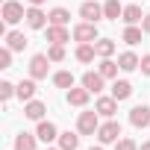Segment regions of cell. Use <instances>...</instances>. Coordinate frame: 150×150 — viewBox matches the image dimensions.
I'll return each instance as SVG.
<instances>
[{"instance_id":"cell-1","label":"cell","mask_w":150,"mask_h":150,"mask_svg":"<svg viewBox=\"0 0 150 150\" xmlns=\"http://www.w3.org/2000/svg\"><path fill=\"white\" fill-rule=\"evenodd\" d=\"M97 129H100L97 109H94V112H80V118H77V132H80V135H97Z\"/></svg>"},{"instance_id":"cell-2","label":"cell","mask_w":150,"mask_h":150,"mask_svg":"<svg viewBox=\"0 0 150 150\" xmlns=\"http://www.w3.org/2000/svg\"><path fill=\"white\" fill-rule=\"evenodd\" d=\"M118 138H121V124L115 118H109L106 124H100V129H97V141L100 144H115Z\"/></svg>"},{"instance_id":"cell-3","label":"cell","mask_w":150,"mask_h":150,"mask_svg":"<svg viewBox=\"0 0 150 150\" xmlns=\"http://www.w3.org/2000/svg\"><path fill=\"white\" fill-rule=\"evenodd\" d=\"M74 41H80V44H94V41H97V24H88V21L77 24V27H74Z\"/></svg>"},{"instance_id":"cell-4","label":"cell","mask_w":150,"mask_h":150,"mask_svg":"<svg viewBox=\"0 0 150 150\" xmlns=\"http://www.w3.org/2000/svg\"><path fill=\"white\" fill-rule=\"evenodd\" d=\"M24 21H27V27H30V30H47V27H50V15H44V12H41V6H30Z\"/></svg>"},{"instance_id":"cell-5","label":"cell","mask_w":150,"mask_h":150,"mask_svg":"<svg viewBox=\"0 0 150 150\" xmlns=\"http://www.w3.org/2000/svg\"><path fill=\"white\" fill-rule=\"evenodd\" d=\"M47 68H50V56L47 53H35L30 59V77L33 80H44L47 77Z\"/></svg>"},{"instance_id":"cell-6","label":"cell","mask_w":150,"mask_h":150,"mask_svg":"<svg viewBox=\"0 0 150 150\" xmlns=\"http://www.w3.org/2000/svg\"><path fill=\"white\" fill-rule=\"evenodd\" d=\"M27 18V9L18 3V0H6V3H3V21L6 24H21Z\"/></svg>"},{"instance_id":"cell-7","label":"cell","mask_w":150,"mask_h":150,"mask_svg":"<svg viewBox=\"0 0 150 150\" xmlns=\"http://www.w3.org/2000/svg\"><path fill=\"white\" fill-rule=\"evenodd\" d=\"M80 18L88 21V24H97V21L106 18V15H103V6L97 3V0H86V3L80 6Z\"/></svg>"},{"instance_id":"cell-8","label":"cell","mask_w":150,"mask_h":150,"mask_svg":"<svg viewBox=\"0 0 150 150\" xmlns=\"http://www.w3.org/2000/svg\"><path fill=\"white\" fill-rule=\"evenodd\" d=\"M129 124L135 127V129H141V127H150V106H132L129 109Z\"/></svg>"},{"instance_id":"cell-9","label":"cell","mask_w":150,"mask_h":150,"mask_svg":"<svg viewBox=\"0 0 150 150\" xmlns=\"http://www.w3.org/2000/svg\"><path fill=\"white\" fill-rule=\"evenodd\" d=\"M103 83H106V77H103L100 71H86V74H83V86H86L91 94H100V91H103Z\"/></svg>"},{"instance_id":"cell-10","label":"cell","mask_w":150,"mask_h":150,"mask_svg":"<svg viewBox=\"0 0 150 150\" xmlns=\"http://www.w3.org/2000/svg\"><path fill=\"white\" fill-rule=\"evenodd\" d=\"M35 135H38V141L50 144V141H56V138H59V129H56V124H53V121H38Z\"/></svg>"},{"instance_id":"cell-11","label":"cell","mask_w":150,"mask_h":150,"mask_svg":"<svg viewBox=\"0 0 150 150\" xmlns=\"http://www.w3.org/2000/svg\"><path fill=\"white\" fill-rule=\"evenodd\" d=\"M94 109H97V115H103V118H115V112H118V100H115L112 94H109V97H97Z\"/></svg>"},{"instance_id":"cell-12","label":"cell","mask_w":150,"mask_h":150,"mask_svg":"<svg viewBox=\"0 0 150 150\" xmlns=\"http://www.w3.org/2000/svg\"><path fill=\"white\" fill-rule=\"evenodd\" d=\"M121 21H124L127 27H132V24H141V21H144V12H141V6H138V3H129V6H124V15H121Z\"/></svg>"},{"instance_id":"cell-13","label":"cell","mask_w":150,"mask_h":150,"mask_svg":"<svg viewBox=\"0 0 150 150\" xmlns=\"http://www.w3.org/2000/svg\"><path fill=\"white\" fill-rule=\"evenodd\" d=\"M71 35L74 33H68V27H56V24L47 27V41L50 44H65V41H71Z\"/></svg>"},{"instance_id":"cell-14","label":"cell","mask_w":150,"mask_h":150,"mask_svg":"<svg viewBox=\"0 0 150 150\" xmlns=\"http://www.w3.org/2000/svg\"><path fill=\"white\" fill-rule=\"evenodd\" d=\"M44 112H47V106L41 100H27V106H24V115L30 121H44Z\"/></svg>"},{"instance_id":"cell-15","label":"cell","mask_w":150,"mask_h":150,"mask_svg":"<svg viewBox=\"0 0 150 150\" xmlns=\"http://www.w3.org/2000/svg\"><path fill=\"white\" fill-rule=\"evenodd\" d=\"M129 94H132V83H129V80H115V83H112V97H115L118 103L127 100Z\"/></svg>"},{"instance_id":"cell-16","label":"cell","mask_w":150,"mask_h":150,"mask_svg":"<svg viewBox=\"0 0 150 150\" xmlns=\"http://www.w3.org/2000/svg\"><path fill=\"white\" fill-rule=\"evenodd\" d=\"M88 97H91V91H88L86 86H83V88H68V103H71V106H86Z\"/></svg>"},{"instance_id":"cell-17","label":"cell","mask_w":150,"mask_h":150,"mask_svg":"<svg viewBox=\"0 0 150 150\" xmlns=\"http://www.w3.org/2000/svg\"><path fill=\"white\" fill-rule=\"evenodd\" d=\"M15 94L21 97V100H33L35 97V80L30 77V80H21L18 86H15Z\"/></svg>"},{"instance_id":"cell-18","label":"cell","mask_w":150,"mask_h":150,"mask_svg":"<svg viewBox=\"0 0 150 150\" xmlns=\"http://www.w3.org/2000/svg\"><path fill=\"white\" fill-rule=\"evenodd\" d=\"M47 15H50V24H56V27H68V21H71V12H68L65 6H56V9H50Z\"/></svg>"},{"instance_id":"cell-19","label":"cell","mask_w":150,"mask_h":150,"mask_svg":"<svg viewBox=\"0 0 150 150\" xmlns=\"http://www.w3.org/2000/svg\"><path fill=\"white\" fill-rule=\"evenodd\" d=\"M30 41H27V35L24 33H18V30H12V33H6V47H12V50H24Z\"/></svg>"},{"instance_id":"cell-20","label":"cell","mask_w":150,"mask_h":150,"mask_svg":"<svg viewBox=\"0 0 150 150\" xmlns=\"http://www.w3.org/2000/svg\"><path fill=\"white\" fill-rule=\"evenodd\" d=\"M115 47H118V44H115L112 38H97V41H94V50H97L100 59H109V56L115 53Z\"/></svg>"},{"instance_id":"cell-21","label":"cell","mask_w":150,"mask_h":150,"mask_svg":"<svg viewBox=\"0 0 150 150\" xmlns=\"http://www.w3.org/2000/svg\"><path fill=\"white\" fill-rule=\"evenodd\" d=\"M118 65H121V71H135V68L141 65V59H138L132 50H127V53H121V56H118Z\"/></svg>"},{"instance_id":"cell-22","label":"cell","mask_w":150,"mask_h":150,"mask_svg":"<svg viewBox=\"0 0 150 150\" xmlns=\"http://www.w3.org/2000/svg\"><path fill=\"white\" fill-rule=\"evenodd\" d=\"M103 15H106L109 21H118V18L124 15V6H121V0H106V3H103Z\"/></svg>"},{"instance_id":"cell-23","label":"cell","mask_w":150,"mask_h":150,"mask_svg":"<svg viewBox=\"0 0 150 150\" xmlns=\"http://www.w3.org/2000/svg\"><path fill=\"white\" fill-rule=\"evenodd\" d=\"M35 138H38V135L18 132V135H15V150H35Z\"/></svg>"},{"instance_id":"cell-24","label":"cell","mask_w":150,"mask_h":150,"mask_svg":"<svg viewBox=\"0 0 150 150\" xmlns=\"http://www.w3.org/2000/svg\"><path fill=\"white\" fill-rule=\"evenodd\" d=\"M53 86L56 88H74V74L71 71H56L53 74Z\"/></svg>"},{"instance_id":"cell-25","label":"cell","mask_w":150,"mask_h":150,"mask_svg":"<svg viewBox=\"0 0 150 150\" xmlns=\"http://www.w3.org/2000/svg\"><path fill=\"white\" fill-rule=\"evenodd\" d=\"M118 68H121V65H118V62H112V59H103V62H100V68H97V71H100V74H103V77H106V80H118Z\"/></svg>"},{"instance_id":"cell-26","label":"cell","mask_w":150,"mask_h":150,"mask_svg":"<svg viewBox=\"0 0 150 150\" xmlns=\"http://www.w3.org/2000/svg\"><path fill=\"white\" fill-rule=\"evenodd\" d=\"M59 147H62V150H77V147H80V135H74V132H59Z\"/></svg>"},{"instance_id":"cell-27","label":"cell","mask_w":150,"mask_h":150,"mask_svg":"<svg viewBox=\"0 0 150 150\" xmlns=\"http://www.w3.org/2000/svg\"><path fill=\"white\" fill-rule=\"evenodd\" d=\"M94 56H97L94 44H80L77 47V62H94Z\"/></svg>"},{"instance_id":"cell-28","label":"cell","mask_w":150,"mask_h":150,"mask_svg":"<svg viewBox=\"0 0 150 150\" xmlns=\"http://www.w3.org/2000/svg\"><path fill=\"white\" fill-rule=\"evenodd\" d=\"M141 33H144V30L132 24V27H127V30H124V41H127V44H138V41H141Z\"/></svg>"},{"instance_id":"cell-29","label":"cell","mask_w":150,"mask_h":150,"mask_svg":"<svg viewBox=\"0 0 150 150\" xmlns=\"http://www.w3.org/2000/svg\"><path fill=\"white\" fill-rule=\"evenodd\" d=\"M47 56H50V62H62L65 59V44H50Z\"/></svg>"},{"instance_id":"cell-30","label":"cell","mask_w":150,"mask_h":150,"mask_svg":"<svg viewBox=\"0 0 150 150\" xmlns=\"http://www.w3.org/2000/svg\"><path fill=\"white\" fill-rule=\"evenodd\" d=\"M12 47H3V50H0V68H12Z\"/></svg>"},{"instance_id":"cell-31","label":"cell","mask_w":150,"mask_h":150,"mask_svg":"<svg viewBox=\"0 0 150 150\" xmlns=\"http://www.w3.org/2000/svg\"><path fill=\"white\" fill-rule=\"evenodd\" d=\"M115 150H138V144L132 138H118L115 141Z\"/></svg>"},{"instance_id":"cell-32","label":"cell","mask_w":150,"mask_h":150,"mask_svg":"<svg viewBox=\"0 0 150 150\" xmlns=\"http://www.w3.org/2000/svg\"><path fill=\"white\" fill-rule=\"evenodd\" d=\"M15 94V86L9 83V80H3V83H0V97H3V100H9Z\"/></svg>"},{"instance_id":"cell-33","label":"cell","mask_w":150,"mask_h":150,"mask_svg":"<svg viewBox=\"0 0 150 150\" xmlns=\"http://www.w3.org/2000/svg\"><path fill=\"white\" fill-rule=\"evenodd\" d=\"M138 68H141V74H147V77H150V53L141 56V65H138Z\"/></svg>"},{"instance_id":"cell-34","label":"cell","mask_w":150,"mask_h":150,"mask_svg":"<svg viewBox=\"0 0 150 150\" xmlns=\"http://www.w3.org/2000/svg\"><path fill=\"white\" fill-rule=\"evenodd\" d=\"M141 30L150 35V12H144V21H141Z\"/></svg>"},{"instance_id":"cell-35","label":"cell","mask_w":150,"mask_h":150,"mask_svg":"<svg viewBox=\"0 0 150 150\" xmlns=\"http://www.w3.org/2000/svg\"><path fill=\"white\" fill-rule=\"evenodd\" d=\"M44 3V0H30V6H41Z\"/></svg>"},{"instance_id":"cell-36","label":"cell","mask_w":150,"mask_h":150,"mask_svg":"<svg viewBox=\"0 0 150 150\" xmlns=\"http://www.w3.org/2000/svg\"><path fill=\"white\" fill-rule=\"evenodd\" d=\"M138 150H150V141H144V144H141V147H138Z\"/></svg>"},{"instance_id":"cell-37","label":"cell","mask_w":150,"mask_h":150,"mask_svg":"<svg viewBox=\"0 0 150 150\" xmlns=\"http://www.w3.org/2000/svg\"><path fill=\"white\" fill-rule=\"evenodd\" d=\"M91 150H103V144H97V147H91Z\"/></svg>"},{"instance_id":"cell-38","label":"cell","mask_w":150,"mask_h":150,"mask_svg":"<svg viewBox=\"0 0 150 150\" xmlns=\"http://www.w3.org/2000/svg\"><path fill=\"white\" fill-rule=\"evenodd\" d=\"M47 150H62V147H47Z\"/></svg>"}]
</instances>
